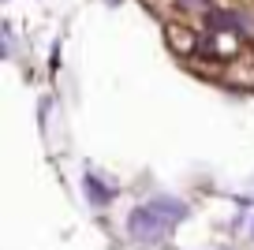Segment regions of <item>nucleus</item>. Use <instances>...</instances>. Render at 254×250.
Wrapping results in <instances>:
<instances>
[{"label": "nucleus", "mask_w": 254, "mask_h": 250, "mask_svg": "<svg viewBox=\"0 0 254 250\" xmlns=\"http://www.w3.org/2000/svg\"><path fill=\"white\" fill-rule=\"evenodd\" d=\"M176 220L165 217V209H157L153 202H142L131 209V217H127V232H131V239L142 243V247H150V243H161L168 232H172Z\"/></svg>", "instance_id": "obj_1"}, {"label": "nucleus", "mask_w": 254, "mask_h": 250, "mask_svg": "<svg viewBox=\"0 0 254 250\" xmlns=\"http://www.w3.org/2000/svg\"><path fill=\"white\" fill-rule=\"evenodd\" d=\"M251 239H254V228H251Z\"/></svg>", "instance_id": "obj_6"}, {"label": "nucleus", "mask_w": 254, "mask_h": 250, "mask_svg": "<svg viewBox=\"0 0 254 250\" xmlns=\"http://www.w3.org/2000/svg\"><path fill=\"white\" fill-rule=\"evenodd\" d=\"M105 4H120V0H105Z\"/></svg>", "instance_id": "obj_5"}, {"label": "nucleus", "mask_w": 254, "mask_h": 250, "mask_svg": "<svg viewBox=\"0 0 254 250\" xmlns=\"http://www.w3.org/2000/svg\"><path fill=\"white\" fill-rule=\"evenodd\" d=\"M157 209H165V217H172V220H183L187 217V205L180 202V198H172V194H157V198H150Z\"/></svg>", "instance_id": "obj_3"}, {"label": "nucleus", "mask_w": 254, "mask_h": 250, "mask_svg": "<svg viewBox=\"0 0 254 250\" xmlns=\"http://www.w3.org/2000/svg\"><path fill=\"white\" fill-rule=\"evenodd\" d=\"M183 8H202V4H206V0H180Z\"/></svg>", "instance_id": "obj_4"}, {"label": "nucleus", "mask_w": 254, "mask_h": 250, "mask_svg": "<svg viewBox=\"0 0 254 250\" xmlns=\"http://www.w3.org/2000/svg\"><path fill=\"white\" fill-rule=\"evenodd\" d=\"M82 194H86V202H90V205H109L112 190H109V187H101V180L86 172V180H82Z\"/></svg>", "instance_id": "obj_2"}]
</instances>
